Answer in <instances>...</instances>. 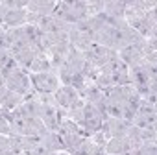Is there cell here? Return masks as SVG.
Returning <instances> with one entry per match:
<instances>
[{"label": "cell", "instance_id": "cell-1", "mask_svg": "<svg viewBox=\"0 0 157 155\" xmlns=\"http://www.w3.org/2000/svg\"><path fill=\"white\" fill-rule=\"evenodd\" d=\"M0 74H2L4 81H6V87L21 96L28 94L33 87H32V81H30V74L26 70H22L13 59H10V63L0 70Z\"/></svg>", "mask_w": 157, "mask_h": 155}, {"label": "cell", "instance_id": "cell-2", "mask_svg": "<svg viewBox=\"0 0 157 155\" xmlns=\"http://www.w3.org/2000/svg\"><path fill=\"white\" fill-rule=\"evenodd\" d=\"M30 81H32L33 91L39 93V94H56V91L61 87L57 72H54V70L30 74Z\"/></svg>", "mask_w": 157, "mask_h": 155}, {"label": "cell", "instance_id": "cell-3", "mask_svg": "<svg viewBox=\"0 0 157 155\" xmlns=\"http://www.w3.org/2000/svg\"><path fill=\"white\" fill-rule=\"evenodd\" d=\"M131 124L135 127H140V129H144V127H155V104L140 98L137 113H135Z\"/></svg>", "mask_w": 157, "mask_h": 155}, {"label": "cell", "instance_id": "cell-4", "mask_svg": "<svg viewBox=\"0 0 157 155\" xmlns=\"http://www.w3.org/2000/svg\"><path fill=\"white\" fill-rule=\"evenodd\" d=\"M131 124L122 120V118H111V116H105L104 118V124H102V133L105 135V138H118V137H124L128 127Z\"/></svg>", "mask_w": 157, "mask_h": 155}, {"label": "cell", "instance_id": "cell-5", "mask_svg": "<svg viewBox=\"0 0 157 155\" xmlns=\"http://www.w3.org/2000/svg\"><path fill=\"white\" fill-rule=\"evenodd\" d=\"M113 54H115L113 50H107L105 46L94 43V44L89 48V52H85V61L91 63V65H94V66H98V68H104V66L107 65V61L111 59Z\"/></svg>", "mask_w": 157, "mask_h": 155}, {"label": "cell", "instance_id": "cell-6", "mask_svg": "<svg viewBox=\"0 0 157 155\" xmlns=\"http://www.w3.org/2000/svg\"><path fill=\"white\" fill-rule=\"evenodd\" d=\"M54 100H56V104H57L59 109L67 111V109H70L78 100H80V94H78V91L74 87H70V85H61L56 91Z\"/></svg>", "mask_w": 157, "mask_h": 155}, {"label": "cell", "instance_id": "cell-7", "mask_svg": "<svg viewBox=\"0 0 157 155\" xmlns=\"http://www.w3.org/2000/svg\"><path fill=\"white\" fill-rule=\"evenodd\" d=\"M68 44H70L74 50L85 54V52H89V48H91L94 43H93V39H91V35H89V33L78 32V30L72 26V30L68 32Z\"/></svg>", "mask_w": 157, "mask_h": 155}, {"label": "cell", "instance_id": "cell-8", "mask_svg": "<svg viewBox=\"0 0 157 155\" xmlns=\"http://www.w3.org/2000/svg\"><path fill=\"white\" fill-rule=\"evenodd\" d=\"M56 9V0H28L26 11L41 15V17H52Z\"/></svg>", "mask_w": 157, "mask_h": 155}, {"label": "cell", "instance_id": "cell-9", "mask_svg": "<svg viewBox=\"0 0 157 155\" xmlns=\"http://www.w3.org/2000/svg\"><path fill=\"white\" fill-rule=\"evenodd\" d=\"M104 149L109 155H124V153H129L133 149V144L126 137H118V138H109L105 142V148Z\"/></svg>", "mask_w": 157, "mask_h": 155}, {"label": "cell", "instance_id": "cell-10", "mask_svg": "<svg viewBox=\"0 0 157 155\" xmlns=\"http://www.w3.org/2000/svg\"><path fill=\"white\" fill-rule=\"evenodd\" d=\"M26 9H8V15L4 19V28H21L26 24Z\"/></svg>", "mask_w": 157, "mask_h": 155}, {"label": "cell", "instance_id": "cell-11", "mask_svg": "<svg viewBox=\"0 0 157 155\" xmlns=\"http://www.w3.org/2000/svg\"><path fill=\"white\" fill-rule=\"evenodd\" d=\"M41 144H43L50 153L63 151V140H61V137H59L57 131H46V133L41 137Z\"/></svg>", "mask_w": 157, "mask_h": 155}, {"label": "cell", "instance_id": "cell-12", "mask_svg": "<svg viewBox=\"0 0 157 155\" xmlns=\"http://www.w3.org/2000/svg\"><path fill=\"white\" fill-rule=\"evenodd\" d=\"M124 11H126V2H118V0H105L104 2V13L109 19H124Z\"/></svg>", "mask_w": 157, "mask_h": 155}, {"label": "cell", "instance_id": "cell-13", "mask_svg": "<svg viewBox=\"0 0 157 155\" xmlns=\"http://www.w3.org/2000/svg\"><path fill=\"white\" fill-rule=\"evenodd\" d=\"M21 104H22V96L13 93V91H10V89L0 96V109H4V111H13Z\"/></svg>", "mask_w": 157, "mask_h": 155}, {"label": "cell", "instance_id": "cell-14", "mask_svg": "<svg viewBox=\"0 0 157 155\" xmlns=\"http://www.w3.org/2000/svg\"><path fill=\"white\" fill-rule=\"evenodd\" d=\"M48 70H52V66H50V59L44 55V54H35V57H33V61H32V65H30V68H28V74H37V72H48Z\"/></svg>", "mask_w": 157, "mask_h": 155}, {"label": "cell", "instance_id": "cell-15", "mask_svg": "<svg viewBox=\"0 0 157 155\" xmlns=\"http://www.w3.org/2000/svg\"><path fill=\"white\" fill-rule=\"evenodd\" d=\"M11 111H4L0 109V135H8L11 137Z\"/></svg>", "mask_w": 157, "mask_h": 155}, {"label": "cell", "instance_id": "cell-16", "mask_svg": "<svg viewBox=\"0 0 157 155\" xmlns=\"http://www.w3.org/2000/svg\"><path fill=\"white\" fill-rule=\"evenodd\" d=\"M0 155H15L11 137H8V135H0Z\"/></svg>", "mask_w": 157, "mask_h": 155}, {"label": "cell", "instance_id": "cell-17", "mask_svg": "<svg viewBox=\"0 0 157 155\" xmlns=\"http://www.w3.org/2000/svg\"><path fill=\"white\" fill-rule=\"evenodd\" d=\"M4 4L8 9H26L28 0H6Z\"/></svg>", "mask_w": 157, "mask_h": 155}, {"label": "cell", "instance_id": "cell-18", "mask_svg": "<svg viewBox=\"0 0 157 155\" xmlns=\"http://www.w3.org/2000/svg\"><path fill=\"white\" fill-rule=\"evenodd\" d=\"M10 59H11V55L8 54V50H6L4 46H0V70H2V68L10 63Z\"/></svg>", "mask_w": 157, "mask_h": 155}, {"label": "cell", "instance_id": "cell-19", "mask_svg": "<svg viewBox=\"0 0 157 155\" xmlns=\"http://www.w3.org/2000/svg\"><path fill=\"white\" fill-rule=\"evenodd\" d=\"M6 15H8V8H6V4H4V2H0V26L4 24Z\"/></svg>", "mask_w": 157, "mask_h": 155}, {"label": "cell", "instance_id": "cell-20", "mask_svg": "<svg viewBox=\"0 0 157 155\" xmlns=\"http://www.w3.org/2000/svg\"><path fill=\"white\" fill-rule=\"evenodd\" d=\"M6 91H8V87H6V81H4L2 74H0V96H2V94H4Z\"/></svg>", "mask_w": 157, "mask_h": 155}, {"label": "cell", "instance_id": "cell-21", "mask_svg": "<svg viewBox=\"0 0 157 155\" xmlns=\"http://www.w3.org/2000/svg\"><path fill=\"white\" fill-rule=\"evenodd\" d=\"M104 155H109V153H104Z\"/></svg>", "mask_w": 157, "mask_h": 155}]
</instances>
